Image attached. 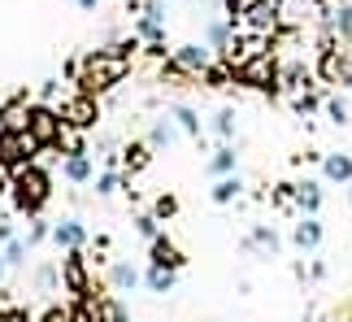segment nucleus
I'll list each match as a JSON object with an SVG mask.
<instances>
[{"label":"nucleus","instance_id":"nucleus-1","mask_svg":"<svg viewBox=\"0 0 352 322\" xmlns=\"http://www.w3.org/2000/svg\"><path fill=\"white\" fill-rule=\"evenodd\" d=\"M131 48H135V39L113 44V48H91L87 57H78V74H74L78 92H87V96H104V92H113L122 78L131 74Z\"/></svg>","mask_w":352,"mask_h":322},{"label":"nucleus","instance_id":"nucleus-2","mask_svg":"<svg viewBox=\"0 0 352 322\" xmlns=\"http://www.w3.org/2000/svg\"><path fill=\"white\" fill-rule=\"evenodd\" d=\"M52 196V179L44 166H22L13 170V183H9V200H13V213H22V218H39Z\"/></svg>","mask_w":352,"mask_h":322},{"label":"nucleus","instance_id":"nucleus-3","mask_svg":"<svg viewBox=\"0 0 352 322\" xmlns=\"http://www.w3.org/2000/svg\"><path fill=\"white\" fill-rule=\"evenodd\" d=\"M39 153L44 149H39V140L26 127H0V166L22 170V166H31Z\"/></svg>","mask_w":352,"mask_h":322},{"label":"nucleus","instance_id":"nucleus-4","mask_svg":"<svg viewBox=\"0 0 352 322\" xmlns=\"http://www.w3.org/2000/svg\"><path fill=\"white\" fill-rule=\"evenodd\" d=\"M318 70H322V78H327V83H335V87H352V39H344V44L327 39V44H322Z\"/></svg>","mask_w":352,"mask_h":322},{"label":"nucleus","instance_id":"nucleus-5","mask_svg":"<svg viewBox=\"0 0 352 322\" xmlns=\"http://www.w3.org/2000/svg\"><path fill=\"white\" fill-rule=\"evenodd\" d=\"M26 131L39 140V149H57V144H61V131H65L61 109H52L48 100H35L31 105V118H26Z\"/></svg>","mask_w":352,"mask_h":322},{"label":"nucleus","instance_id":"nucleus-6","mask_svg":"<svg viewBox=\"0 0 352 322\" xmlns=\"http://www.w3.org/2000/svg\"><path fill=\"white\" fill-rule=\"evenodd\" d=\"M61 283H65V292H70L74 301H91V297H96V279L87 275L83 248H70V253H65V261H61Z\"/></svg>","mask_w":352,"mask_h":322},{"label":"nucleus","instance_id":"nucleus-7","mask_svg":"<svg viewBox=\"0 0 352 322\" xmlns=\"http://www.w3.org/2000/svg\"><path fill=\"white\" fill-rule=\"evenodd\" d=\"M278 0H248L243 5V13L235 18L239 31H248V35H274L278 31Z\"/></svg>","mask_w":352,"mask_h":322},{"label":"nucleus","instance_id":"nucleus-8","mask_svg":"<svg viewBox=\"0 0 352 322\" xmlns=\"http://www.w3.org/2000/svg\"><path fill=\"white\" fill-rule=\"evenodd\" d=\"M61 122L74 127V131H91L100 122V96H87V92H78V96L61 100Z\"/></svg>","mask_w":352,"mask_h":322},{"label":"nucleus","instance_id":"nucleus-9","mask_svg":"<svg viewBox=\"0 0 352 322\" xmlns=\"http://www.w3.org/2000/svg\"><path fill=\"white\" fill-rule=\"evenodd\" d=\"M239 83H248V87H274L278 83V65H274V57L270 52H256V57L239 70Z\"/></svg>","mask_w":352,"mask_h":322},{"label":"nucleus","instance_id":"nucleus-10","mask_svg":"<svg viewBox=\"0 0 352 322\" xmlns=\"http://www.w3.org/2000/svg\"><path fill=\"white\" fill-rule=\"evenodd\" d=\"M31 105H35V96L31 92H13V96L0 105V127H26V118H31Z\"/></svg>","mask_w":352,"mask_h":322},{"label":"nucleus","instance_id":"nucleus-11","mask_svg":"<svg viewBox=\"0 0 352 322\" xmlns=\"http://www.w3.org/2000/svg\"><path fill=\"white\" fill-rule=\"evenodd\" d=\"M174 61H179L183 70H192V74H205L213 65V52L205 44H179V48H174Z\"/></svg>","mask_w":352,"mask_h":322},{"label":"nucleus","instance_id":"nucleus-12","mask_svg":"<svg viewBox=\"0 0 352 322\" xmlns=\"http://www.w3.org/2000/svg\"><path fill=\"white\" fill-rule=\"evenodd\" d=\"M292 239H296V248H300V253H314V248L322 244V222H318V213H300V222H296Z\"/></svg>","mask_w":352,"mask_h":322},{"label":"nucleus","instance_id":"nucleus-13","mask_svg":"<svg viewBox=\"0 0 352 322\" xmlns=\"http://www.w3.org/2000/svg\"><path fill=\"white\" fill-rule=\"evenodd\" d=\"M52 244H57V248H65V253H70V248H83V244H87V231H83V222H78V218H65V222H57V226H52Z\"/></svg>","mask_w":352,"mask_h":322},{"label":"nucleus","instance_id":"nucleus-14","mask_svg":"<svg viewBox=\"0 0 352 322\" xmlns=\"http://www.w3.org/2000/svg\"><path fill=\"white\" fill-rule=\"evenodd\" d=\"M148 261L153 266H166V270H183V253H179V244H174V239H166V235H157L153 239V253H148Z\"/></svg>","mask_w":352,"mask_h":322},{"label":"nucleus","instance_id":"nucleus-15","mask_svg":"<svg viewBox=\"0 0 352 322\" xmlns=\"http://www.w3.org/2000/svg\"><path fill=\"white\" fill-rule=\"evenodd\" d=\"M153 144L148 140H135V144H126V149H122V166H126V179L131 174H140V170H148V161H153Z\"/></svg>","mask_w":352,"mask_h":322},{"label":"nucleus","instance_id":"nucleus-16","mask_svg":"<svg viewBox=\"0 0 352 322\" xmlns=\"http://www.w3.org/2000/svg\"><path fill=\"white\" fill-rule=\"evenodd\" d=\"M243 248H248V253H265V257H278V253H283V239L274 235V226H256V231L243 239Z\"/></svg>","mask_w":352,"mask_h":322},{"label":"nucleus","instance_id":"nucleus-17","mask_svg":"<svg viewBox=\"0 0 352 322\" xmlns=\"http://www.w3.org/2000/svg\"><path fill=\"white\" fill-rule=\"evenodd\" d=\"M322 174L331 183H352V157L348 153H327L322 157Z\"/></svg>","mask_w":352,"mask_h":322},{"label":"nucleus","instance_id":"nucleus-18","mask_svg":"<svg viewBox=\"0 0 352 322\" xmlns=\"http://www.w3.org/2000/svg\"><path fill=\"white\" fill-rule=\"evenodd\" d=\"M109 283H113V292H135V288H140V270H135L131 261H113Z\"/></svg>","mask_w":352,"mask_h":322},{"label":"nucleus","instance_id":"nucleus-19","mask_svg":"<svg viewBox=\"0 0 352 322\" xmlns=\"http://www.w3.org/2000/svg\"><path fill=\"white\" fill-rule=\"evenodd\" d=\"M296 209H300V213H318L322 209V187L318 183H296Z\"/></svg>","mask_w":352,"mask_h":322},{"label":"nucleus","instance_id":"nucleus-20","mask_svg":"<svg viewBox=\"0 0 352 322\" xmlns=\"http://www.w3.org/2000/svg\"><path fill=\"white\" fill-rule=\"evenodd\" d=\"M61 174L70 183H87L91 179V157L87 153H70V157H65V166H61Z\"/></svg>","mask_w":352,"mask_h":322},{"label":"nucleus","instance_id":"nucleus-21","mask_svg":"<svg viewBox=\"0 0 352 322\" xmlns=\"http://www.w3.org/2000/svg\"><path fill=\"white\" fill-rule=\"evenodd\" d=\"M174 140H179V122H170V118H157L153 131H148V144H153V149H170Z\"/></svg>","mask_w":352,"mask_h":322},{"label":"nucleus","instance_id":"nucleus-22","mask_svg":"<svg viewBox=\"0 0 352 322\" xmlns=\"http://www.w3.org/2000/svg\"><path fill=\"white\" fill-rule=\"evenodd\" d=\"M278 83H283V87H292V92H300V87L309 83V70H305L300 61H287V65L278 70Z\"/></svg>","mask_w":352,"mask_h":322},{"label":"nucleus","instance_id":"nucleus-23","mask_svg":"<svg viewBox=\"0 0 352 322\" xmlns=\"http://www.w3.org/2000/svg\"><path fill=\"white\" fill-rule=\"evenodd\" d=\"M239 192H243V183L235 179V174H222V179L213 183V200H218V205H231Z\"/></svg>","mask_w":352,"mask_h":322},{"label":"nucleus","instance_id":"nucleus-24","mask_svg":"<svg viewBox=\"0 0 352 322\" xmlns=\"http://www.w3.org/2000/svg\"><path fill=\"white\" fill-rule=\"evenodd\" d=\"M174 122H179V131L183 136H192V140H200V118H196V109H187V105H174Z\"/></svg>","mask_w":352,"mask_h":322},{"label":"nucleus","instance_id":"nucleus-25","mask_svg":"<svg viewBox=\"0 0 352 322\" xmlns=\"http://www.w3.org/2000/svg\"><path fill=\"white\" fill-rule=\"evenodd\" d=\"M209 174H218V179L222 174H235V149L231 144H222V149L209 157Z\"/></svg>","mask_w":352,"mask_h":322},{"label":"nucleus","instance_id":"nucleus-26","mask_svg":"<svg viewBox=\"0 0 352 322\" xmlns=\"http://www.w3.org/2000/svg\"><path fill=\"white\" fill-rule=\"evenodd\" d=\"M174 275H179V270H166V266H153L144 283L153 288V292H174Z\"/></svg>","mask_w":352,"mask_h":322},{"label":"nucleus","instance_id":"nucleus-27","mask_svg":"<svg viewBox=\"0 0 352 322\" xmlns=\"http://www.w3.org/2000/svg\"><path fill=\"white\" fill-rule=\"evenodd\" d=\"M231 26H235V22H209V44L218 48V52L231 48V39H235V35H231Z\"/></svg>","mask_w":352,"mask_h":322},{"label":"nucleus","instance_id":"nucleus-28","mask_svg":"<svg viewBox=\"0 0 352 322\" xmlns=\"http://www.w3.org/2000/svg\"><path fill=\"white\" fill-rule=\"evenodd\" d=\"M213 131H218L222 144L235 140V109H218V118H213Z\"/></svg>","mask_w":352,"mask_h":322},{"label":"nucleus","instance_id":"nucleus-29","mask_svg":"<svg viewBox=\"0 0 352 322\" xmlns=\"http://www.w3.org/2000/svg\"><path fill=\"white\" fill-rule=\"evenodd\" d=\"M96 322H126V310H122L118 301H104V297H96Z\"/></svg>","mask_w":352,"mask_h":322},{"label":"nucleus","instance_id":"nucleus-30","mask_svg":"<svg viewBox=\"0 0 352 322\" xmlns=\"http://www.w3.org/2000/svg\"><path fill=\"white\" fill-rule=\"evenodd\" d=\"M327 114H331V122H340V127L352 122V105H348L344 96H331V100H327Z\"/></svg>","mask_w":352,"mask_h":322},{"label":"nucleus","instance_id":"nucleus-31","mask_svg":"<svg viewBox=\"0 0 352 322\" xmlns=\"http://www.w3.org/2000/svg\"><path fill=\"white\" fill-rule=\"evenodd\" d=\"M153 213H157V218H161V222H166V218H174V213H179V196H170V192H161V196L153 200Z\"/></svg>","mask_w":352,"mask_h":322},{"label":"nucleus","instance_id":"nucleus-32","mask_svg":"<svg viewBox=\"0 0 352 322\" xmlns=\"http://www.w3.org/2000/svg\"><path fill=\"white\" fill-rule=\"evenodd\" d=\"M0 248H5V261H9V266H22V261H26V248H31V244H26V239H18V235H13L9 244H0Z\"/></svg>","mask_w":352,"mask_h":322},{"label":"nucleus","instance_id":"nucleus-33","mask_svg":"<svg viewBox=\"0 0 352 322\" xmlns=\"http://www.w3.org/2000/svg\"><path fill=\"white\" fill-rule=\"evenodd\" d=\"M157 222H161L157 213H140V218H135V231H140L144 239H157V235H161V231H157Z\"/></svg>","mask_w":352,"mask_h":322},{"label":"nucleus","instance_id":"nucleus-34","mask_svg":"<svg viewBox=\"0 0 352 322\" xmlns=\"http://www.w3.org/2000/svg\"><path fill=\"white\" fill-rule=\"evenodd\" d=\"M57 275H61L57 266H39V275H35V288H39V292H52V288H57Z\"/></svg>","mask_w":352,"mask_h":322},{"label":"nucleus","instance_id":"nucleus-35","mask_svg":"<svg viewBox=\"0 0 352 322\" xmlns=\"http://www.w3.org/2000/svg\"><path fill=\"white\" fill-rule=\"evenodd\" d=\"M335 31H340V39H352V5H340V13H335Z\"/></svg>","mask_w":352,"mask_h":322},{"label":"nucleus","instance_id":"nucleus-36","mask_svg":"<svg viewBox=\"0 0 352 322\" xmlns=\"http://www.w3.org/2000/svg\"><path fill=\"white\" fill-rule=\"evenodd\" d=\"M118 187H122V174H118V170H104L100 179H96V192H100V196H109V192H118Z\"/></svg>","mask_w":352,"mask_h":322},{"label":"nucleus","instance_id":"nucleus-37","mask_svg":"<svg viewBox=\"0 0 352 322\" xmlns=\"http://www.w3.org/2000/svg\"><path fill=\"white\" fill-rule=\"evenodd\" d=\"M39 322H74V310H61V305H48V310L39 314Z\"/></svg>","mask_w":352,"mask_h":322},{"label":"nucleus","instance_id":"nucleus-38","mask_svg":"<svg viewBox=\"0 0 352 322\" xmlns=\"http://www.w3.org/2000/svg\"><path fill=\"white\" fill-rule=\"evenodd\" d=\"M48 222H31V231H26V244H39V239H48Z\"/></svg>","mask_w":352,"mask_h":322},{"label":"nucleus","instance_id":"nucleus-39","mask_svg":"<svg viewBox=\"0 0 352 322\" xmlns=\"http://www.w3.org/2000/svg\"><path fill=\"white\" fill-rule=\"evenodd\" d=\"M318 105H322L318 96H300V100H296V114H300V118H305V114H314V109H318Z\"/></svg>","mask_w":352,"mask_h":322},{"label":"nucleus","instance_id":"nucleus-40","mask_svg":"<svg viewBox=\"0 0 352 322\" xmlns=\"http://www.w3.org/2000/svg\"><path fill=\"white\" fill-rule=\"evenodd\" d=\"M222 5H226V18H239V13H243V5H248V0H222Z\"/></svg>","mask_w":352,"mask_h":322},{"label":"nucleus","instance_id":"nucleus-41","mask_svg":"<svg viewBox=\"0 0 352 322\" xmlns=\"http://www.w3.org/2000/svg\"><path fill=\"white\" fill-rule=\"evenodd\" d=\"M0 322H31L26 310H0Z\"/></svg>","mask_w":352,"mask_h":322},{"label":"nucleus","instance_id":"nucleus-42","mask_svg":"<svg viewBox=\"0 0 352 322\" xmlns=\"http://www.w3.org/2000/svg\"><path fill=\"white\" fill-rule=\"evenodd\" d=\"M9 239H13V226H9V222H0V244H9Z\"/></svg>","mask_w":352,"mask_h":322},{"label":"nucleus","instance_id":"nucleus-43","mask_svg":"<svg viewBox=\"0 0 352 322\" xmlns=\"http://www.w3.org/2000/svg\"><path fill=\"white\" fill-rule=\"evenodd\" d=\"M5 275H9V261H5V248H0V283H5Z\"/></svg>","mask_w":352,"mask_h":322},{"label":"nucleus","instance_id":"nucleus-44","mask_svg":"<svg viewBox=\"0 0 352 322\" xmlns=\"http://www.w3.org/2000/svg\"><path fill=\"white\" fill-rule=\"evenodd\" d=\"M78 5H83V9H96V5H100V0H78Z\"/></svg>","mask_w":352,"mask_h":322},{"label":"nucleus","instance_id":"nucleus-45","mask_svg":"<svg viewBox=\"0 0 352 322\" xmlns=\"http://www.w3.org/2000/svg\"><path fill=\"white\" fill-rule=\"evenodd\" d=\"M348 196H352V183H348Z\"/></svg>","mask_w":352,"mask_h":322}]
</instances>
